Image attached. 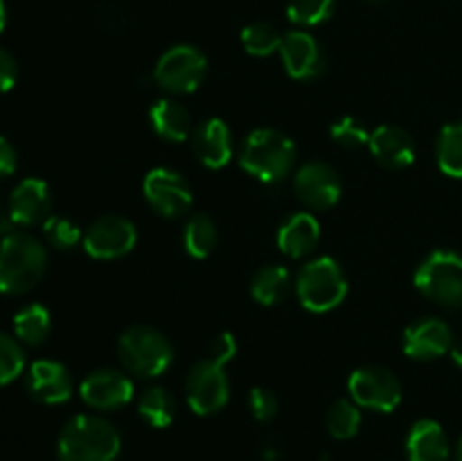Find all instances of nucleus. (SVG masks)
<instances>
[{
	"mask_svg": "<svg viewBox=\"0 0 462 461\" xmlns=\"http://www.w3.org/2000/svg\"><path fill=\"white\" fill-rule=\"evenodd\" d=\"M122 438L111 420L79 414L63 425L57 441L59 461H116Z\"/></svg>",
	"mask_w": 462,
	"mask_h": 461,
	"instance_id": "1",
	"label": "nucleus"
},
{
	"mask_svg": "<svg viewBox=\"0 0 462 461\" xmlns=\"http://www.w3.org/2000/svg\"><path fill=\"white\" fill-rule=\"evenodd\" d=\"M48 267L43 242L30 233H9L0 242V294L21 296L41 283Z\"/></svg>",
	"mask_w": 462,
	"mask_h": 461,
	"instance_id": "2",
	"label": "nucleus"
},
{
	"mask_svg": "<svg viewBox=\"0 0 462 461\" xmlns=\"http://www.w3.org/2000/svg\"><path fill=\"white\" fill-rule=\"evenodd\" d=\"M298 147L278 129H255L239 149V165L262 183H278L296 165Z\"/></svg>",
	"mask_w": 462,
	"mask_h": 461,
	"instance_id": "3",
	"label": "nucleus"
},
{
	"mask_svg": "<svg viewBox=\"0 0 462 461\" xmlns=\"http://www.w3.org/2000/svg\"><path fill=\"white\" fill-rule=\"evenodd\" d=\"M117 357L129 373L158 378L174 362V346L153 325H131L117 339Z\"/></svg>",
	"mask_w": 462,
	"mask_h": 461,
	"instance_id": "4",
	"label": "nucleus"
},
{
	"mask_svg": "<svg viewBox=\"0 0 462 461\" xmlns=\"http://www.w3.org/2000/svg\"><path fill=\"white\" fill-rule=\"evenodd\" d=\"M298 298L310 312H329L341 306L347 296V278L334 258L320 256L307 262L296 276Z\"/></svg>",
	"mask_w": 462,
	"mask_h": 461,
	"instance_id": "5",
	"label": "nucleus"
},
{
	"mask_svg": "<svg viewBox=\"0 0 462 461\" xmlns=\"http://www.w3.org/2000/svg\"><path fill=\"white\" fill-rule=\"evenodd\" d=\"M415 287L438 306H462V253L436 249L420 262L413 278Z\"/></svg>",
	"mask_w": 462,
	"mask_h": 461,
	"instance_id": "6",
	"label": "nucleus"
},
{
	"mask_svg": "<svg viewBox=\"0 0 462 461\" xmlns=\"http://www.w3.org/2000/svg\"><path fill=\"white\" fill-rule=\"evenodd\" d=\"M208 75V59L194 45H174L158 59L153 80L171 95L194 93Z\"/></svg>",
	"mask_w": 462,
	"mask_h": 461,
	"instance_id": "7",
	"label": "nucleus"
},
{
	"mask_svg": "<svg viewBox=\"0 0 462 461\" xmlns=\"http://www.w3.org/2000/svg\"><path fill=\"white\" fill-rule=\"evenodd\" d=\"M230 398V382L226 364L215 357L197 362L185 380V400L199 416H210L224 409Z\"/></svg>",
	"mask_w": 462,
	"mask_h": 461,
	"instance_id": "8",
	"label": "nucleus"
},
{
	"mask_svg": "<svg viewBox=\"0 0 462 461\" xmlns=\"http://www.w3.org/2000/svg\"><path fill=\"white\" fill-rule=\"evenodd\" d=\"M347 391L359 407L383 414L397 409L402 402L400 378L386 366L370 364L356 369L347 380Z\"/></svg>",
	"mask_w": 462,
	"mask_h": 461,
	"instance_id": "9",
	"label": "nucleus"
},
{
	"mask_svg": "<svg viewBox=\"0 0 462 461\" xmlns=\"http://www.w3.org/2000/svg\"><path fill=\"white\" fill-rule=\"evenodd\" d=\"M138 242L135 224L125 215H102L84 233V251L95 260H116L126 256Z\"/></svg>",
	"mask_w": 462,
	"mask_h": 461,
	"instance_id": "10",
	"label": "nucleus"
},
{
	"mask_svg": "<svg viewBox=\"0 0 462 461\" xmlns=\"http://www.w3.org/2000/svg\"><path fill=\"white\" fill-rule=\"evenodd\" d=\"M143 193L149 206L167 220L183 217L192 208V188L183 174L170 170V167L149 170L144 176Z\"/></svg>",
	"mask_w": 462,
	"mask_h": 461,
	"instance_id": "11",
	"label": "nucleus"
},
{
	"mask_svg": "<svg viewBox=\"0 0 462 461\" xmlns=\"http://www.w3.org/2000/svg\"><path fill=\"white\" fill-rule=\"evenodd\" d=\"M293 193L311 211H329L341 199V176L329 163L310 161L293 176Z\"/></svg>",
	"mask_w": 462,
	"mask_h": 461,
	"instance_id": "12",
	"label": "nucleus"
},
{
	"mask_svg": "<svg viewBox=\"0 0 462 461\" xmlns=\"http://www.w3.org/2000/svg\"><path fill=\"white\" fill-rule=\"evenodd\" d=\"M79 396L90 409L111 411L120 409L134 400V380L117 369H97L84 378L79 384Z\"/></svg>",
	"mask_w": 462,
	"mask_h": 461,
	"instance_id": "13",
	"label": "nucleus"
},
{
	"mask_svg": "<svg viewBox=\"0 0 462 461\" xmlns=\"http://www.w3.org/2000/svg\"><path fill=\"white\" fill-rule=\"evenodd\" d=\"M454 346V333L438 316H424L404 330L402 348L411 360H438Z\"/></svg>",
	"mask_w": 462,
	"mask_h": 461,
	"instance_id": "14",
	"label": "nucleus"
},
{
	"mask_svg": "<svg viewBox=\"0 0 462 461\" xmlns=\"http://www.w3.org/2000/svg\"><path fill=\"white\" fill-rule=\"evenodd\" d=\"M280 57H282L284 71L293 80H314L325 71L323 48L305 30H291L282 36Z\"/></svg>",
	"mask_w": 462,
	"mask_h": 461,
	"instance_id": "15",
	"label": "nucleus"
},
{
	"mask_svg": "<svg viewBox=\"0 0 462 461\" xmlns=\"http://www.w3.org/2000/svg\"><path fill=\"white\" fill-rule=\"evenodd\" d=\"M52 217V193L43 179H23L9 197V220L18 226H39Z\"/></svg>",
	"mask_w": 462,
	"mask_h": 461,
	"instance_id": "16",
	"label": "nucleus"
},
{
	"mask_svg": "<svg viewBox=\"0 0 462 461\" xmlns=\"http://www.w3.org/2000/svg\"><path fill=\"white\" fill-rule=\"evenodd\" d=\"M27 393L43 405H61L72 396V375L61 362L39 360L27 369Z\"/></svg>",
	"mask_w": 462,
	"mask_h": 461,
	"instance_id": "17",
	"label": "nucleus"
},
{
	"mask_svg": "<svg viewBox=\"0 0 462 461\" xmlns=\"http://www.w3.org/2000/svg\"><path fill=\"white\" fill-rule=\"evenodd\" d=\"M192 145L197 158L210 170H221L233 158V131L221 118H208L194 129Z\"/></svg>",
	"mask_w": 462,
	"mask_h": 461,
	"instance_id": "18",
	"label": "nucleus"
},
{
	"mask_svg": "<svg viewBox=\"0 0 462 461\" xmlns=\"http://www.w3.org/2000/svg\"><path fill=\"white\" fill-rule=\"evenodd\" d=\"M370 152L379 165L388 170H404L415 161V143L411 134L402 127L382 125L370 131Z\"/></svg>",
	"mask_w": 462,
	"mask_h": 461,
	"instance_id": "19",
	"label": "nucleus"
},
{
	"mask_svg": "<svg viewBox=\"0 0 462 461\" xmlns=\"http://www.w3.org/2000/svg\"><path fill=\"white\" fill-rule=\"evenodd\" d=\"M320 224L311 212H293L278 229V247L289 258H305L319 247Z\"/></svg>",
	"mask_w": 462,
	"mask_h": 461,
	"instance_id": "20",
	"label": "nucleus"
},
{
	"mask_svg": "<svg viewBox=\"0 0 462 461\" xmlns=\"http://www.w3.org/2000/svg\"><path fill=\"white\" fill-rule=\"evenodd\" d=\"M149 120H152L153 131L167 143H183V140L192 138L194 129H197L192 113L174 98H162L153 102V107L149 108Z\"/></svg>",
	"mask_w": 462,
	"mask_h": 461,
	"instance_id": "21",
	"label": "nucleus"
},
{
	"mask_svg": "<svg viewBox=\"0 0 462 461\" xmlns=\"http://www.w3.org/2000/svg\"><path fill=\"white\" fill-rule=\"evenodd\" d=\"M409 461H447L449 459V438L440 423L422 419L411 428L406 438Z\"/></svg>",
	"mask_w": 462,
	"mask_h": 461,
	"instance_id": "22",
	"label": "nucleus"
},
{
	"mask_svg": "<svg viewBox=\"0 0 462 461\" xmlns=\"http://www.w3.org/2000/svg\"><path fill=\"white\" fill-rule=\"evenodd\" d=\"M291 289V274L282 265H266L255 271L251 280V294L260 306H278Z\"/></svg>",
	"mask_w": 462,
	"mask_h": 461,
	"instance_id": "23",
	"label": "nucleus"
},
{
	"mask_svg": "<svg viewBox=\"0 0 462 461\" xmlns=\"http://www.w3.org/2000/svg\"><path fill=\"white\" fill-rule=\"evenodd\" d=\"M52 330V316L41 303H30L14 315V334L25 346H41Z\"/></svg>",
	"mask_w": 462,
	"mask_h": 461,
	"instance_id": "24",
	"label": "nucleus"
},
{
	"mask_svg": "<svg viewBox=\"0 0 462 461\" xmlns=\"http://www.w3.org/2000/svg\"><path fill=\"white\" fill-rule=\"evenodd\" d=\"M138 414L147 420V425L156 429H165L176 419V398L165 387L144 389L138 400Z\"/></svg>",
	"mask_w": 462,
	"mask_h": 461,
	"instance_id": "25",
	"label": "nucleus"
},
{
	"mask_svg": "<svg viewBox=\"0 0 462 461\" xmlns=\"http://www.w3.org/2000/svg\"><path fill=\"white\" fill-rule=\"evenodd\" d=\"M217 224L208 212H194L183 230V247L197 260L210 256L217 247Z\"/></svg>",
	"mask_w": 462,
	"mask_h": 461,
	"instance_id": "26",
	"label": "nucleus"
},
{
	"mask_svg": "<svg viewBox=\"0 0 462 461\" xmlns=\"http://www.w3.org/2000/svg\"><path fill=\"white\" fill-rule=\"evenodd\" d=\"M436 161L447 176L462 179V120L449 122L440 129L436 140Z\"/></svg>",
	"mask_w": 462,
	"mask_h": 461,
	"instance_id": "27",
	"label": "nucleus"
},
{
	"mask_svg": "<svg viewBox=\"0 0 462 461\" xmlns=\"http://www.w3.org/2000/svg\"><path fill=\"white\" fill-rule=\"evenodd\" d=\"M361 407L356 405L355 400H347V398H341V400L334 402L328 411V432L332 434L338 441H347V438L356 437L361 428Z\"/></svg>",
	"mask_w": 462,
	"mask_h": 461,
	"instance_id": "28",
	"label": "nucleus"
},
{
	"mask_svg": "<svg viewBox=\"0 0 462 461\" xmlns=\"http://www.w3.org/2000/svg\"><path fill=\"white\" fill-rule=\"evenodd\" d=\"M242 45L251 57H269V54L280 52L282 34L269 23H251L242 30Z\"/></svg>",
	"mask_w": 462,
	"mask_h": 461,
	"instance_id": "29",
	"label": "nucleus"
},
{
	"mask_svg": "<svg viewBox=\"0 0 462 461\" xmlns=\"http://www.w3.org/2000/svg\"><path fill=\"white\" fill-rule=\"evenodd\" d=\"M337 7V0H289V21L300 27H316L329 21Z\"/></svg>",
	"mask_w": 462,
	"mask_h": 461,
	"instance_id": "30",
	"label": "nucleus"
},
{
	"mask_svg": "<svg viewBox=\"0 0 462 461\" xmlns=\"http://www.w3.org/2000/svg\"><path fill=\"white\" fill-rule=\"evenodd\" d=\"M43 233L50 247L57 251H70L77 244L84 242V230L75 221L61 215L48 217V221L43 224Z\"/></svg>",
	"mask_w": 462,
	"mask_h": 461,
	"instance_id": "31",
	"label": "nucleus"
},
{
	"mask_svg": "<svg viewBox=\"0 0 462 461\" xmlns=\"http://www.w3.org/2000/svg\"><path fill=\"white\" fill-rule=\"evenodd\" d=\"M25 371V348L16 337L0 333V387L14 382Z\"/></svg>",
	"mask_w": 462,
	"mask_h": 461,
	"instance_id": "32",
	"label": "nucleus"
},
{
	"mask_svg": "<svg viewBox=\"0 0 462 461\" xmlns=\"http://www.w3.org/2000/svg\"><path fill=\"white\" fill-rule=\"evenodd\" d=\"M329 136L337 145L347 149H359L368 147L370 143V131L365 129L364 122L355 116H343L329 127Z\"/></svg>",
	"mask_w": 462,
	"mask_h": 461,
	"instance_id": "33",
	"label": "nucleus"
},
{
	"mask_svg": "<svg viewBox=\"0 0 462 461\" xmlns=\"http://www.w3.org/2000/svg\"><path fill=\"white\" fill-rule=\"evenodd\" d=\"M248 407H251V414L255 416V420H260V423H271V420L278 416L280 402L271 389L253 387L251 393H248Z\"/></svg>",
	"mask_w": 462,
	"mask_h": 461,
	"instance_id": "34",
	"label": "nucleus"
},
{
	"mask_svg": "<svg viewBox=\"0 0 462 461\" xmlns=\"http://www.w3.org/2000/svg\"><path fill=\"white\" fill-rule=\"evenodd\" d=\"M235 355H237V339H235L233 333L224 330V333H219L212 339L210 357H215L221 364H228Z\"/></svg>",
	"mask_w": 462,
	"mask_h": 461,
	"instance_id": "35",
	"label": "nucleus"
},
{
	"mask_svg": "<svg viewBox=\"0 0 462 461\" xmlns=\"http://www.w3.org/2000/svg\"><path fill=\"white\" fill-rule=\"evenodd\" d=\"M18 80V63L12 52L0 48V93H7L16 86Z\"/></svg>",
	"mask_w": 462,
	"mask_h": 461,
	"instance_id": "36",
	"label": "nucleus"
},
{
	"mask_svg": "<svg viewBox=\"0 0 462 461\" xmlns=\"http://www.w3.org/2000/svg\"><path fill=\"white\" fill-rule=\"evenodd\" d=\"M16 165H18L16 149H14V145L9 143L7 138L0 136V179L12 176L14 172H16Z\"/></svg>",
	"mask_w": 462,
	"mask_h": 461,
	"instance_id": "37",
	"label": "nucleus"
},
{
	"mask_svg": "<svg viewBox=\"0 0 462 461\" xmlns=\"http://www.w3.org/2000/svg\"><path fill=\"white\" fill-rule=\"evenodd\" d=\"M451 357H454V362L458 366H462V342H454V346H451Z\"/></svg>",
	"mask_w": 462,
	"mask_h": 461,
	"instance_id": "38",
	"label": "nucleus"
},
{
	"mask_svg": "<svg viewBox=\"0 0 462 461\" xmlns=\"http://www.w3.org/2000/svg\"><path fill=\"white\" fill-rule=\"evenodd\" d=\"M7 25V7H5V0H0V32Z\"/></svg>",
	"mask_w": 462,
	"mask_h": 461,
	"instance_id": "39",
	"label": "nucleus"
},
{
	"mask_svg": "<svg viewBox=\"0 0 462 461\" xmlns=\"http://www.w3.org/2000/svg\"><path fill=\"white\" fill-rule=\"evenodd\" d=\"M456 456H458V461H462V437H460V441H458V452H456Z\"/></svg>",
	"mask_w": 462,
	"mask_h": 461,
	"instance_id": "40",
	"label": "nucleus"
},
{
	"mask_svg": "<svg viewBox=\"0 0 462 461\" xmlns=\"http://www.w3.org/2000/svg\"><path fill=\"white\" fill-rule=\"evenodd\" d=\"M365 3H373V5H379V3H383V0H365Z\"/></svg>",
	"mask_w": 462,
	"mask_h": 461,
	"instance_id": "41",
	"label": "nucleus"
}]
</instances>
